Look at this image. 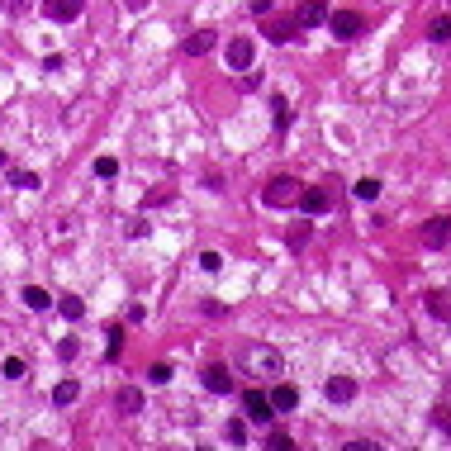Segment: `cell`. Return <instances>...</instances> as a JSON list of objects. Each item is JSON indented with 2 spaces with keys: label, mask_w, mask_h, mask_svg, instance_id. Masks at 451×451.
Returning <instances> with one entry per match:
<instances>
[{
  "label": "cell",
  "mask_w": 451,
  "mask_h": 451,
  "mask_svg": "<svg viewBox=\"0 0 451 451\" xmlns=\"http://www.w3.org/2000/svg\"><path fill=\"white\" fill-rule=\"evenodd\" d=\"M299 190L304 186H299L295 176H276V181L262 190V200L271 204V209H290V204H299Z\"/></svg>",
  "instance_id": "1"
},
{
  "label": "cell",
  "mask_w": 451,
  "mask_h": 451,
  "mask_svg": "<svg viewBox=\"0 0 451 451\" xmlns=\"http://www.w3.org/2000/svg\"><path fill=\"white\" fill-rule=\"evenodd\" d=\"M262 29H266V38L271 43H295V33H299V19H290V15H262Z\"/></svg>",
  "instance_id": "2"
},
{
  "label": "cell",
  "mask_w": 451,
  "mask_h": 451,
  "mask_svg": "<svg viewBox=\"0 0 451 451\" xmlns=\"http://www.w3.org/2000/svg\"><path fill=\"white\" fill-rule=\"evenodd\" d=\"M247 371L257 375V380L276 375L280 371V352H276V347H247Z\"/></svg>",
  "instance_id": "3"
},
{
  "label": "cell",
  "mask_w": 451,
  "mask_h": 451,
  "mask_svg": "<svg viewBox=\"0 0 451 451\" xmlns=\"http://www.w3.org/2000/svg\"><path fill=\"white\" fill-rule=\"evenodd\" d=\"M418 238H423V247L442 252V247L451 243V218H442V214H437V218H428V223L418 228Z\"/></svg>",
  "instance_id": "4"
},
{
  "label": "cell",
  "mask_w": 451,
  "mask_h": 451,
  "mask_svg": "<svg viewBox=\"0 0 451 451\" xmlns=\"http://www.w3.org/2000/svg\"><path fill=\"white\" fill-rule=\"evenodd\" d=\"M328 24H333V33H338L343 43H347V38H361V33H366V19H361L357 10H338Z\"/></svg>",
  "instance_id": "5"
},
{
  "label": "cell",
  "mask_w": 451,
  "mask_h": 451,
  "mask_svg": "<svg viewBox=\"0 0 451 451\" xmlns=\"http://www.w3.org/2000/svg\"><path fill=\"white\" fill-rule=\"evenodd\" d=\"M243 408H247V418H252V423H271V413H276L266 389H247V394H243Z\"/></svg>",
  "instance_id": "6"
},
{
  "label": "cell",
  "mask_w": 451,
  "mask_h": 451,
  "mask_svg": "<svg viewBox=\"0 0 451 451\" xmlns=\"http://www.w3.org/2000/svg\"><path fill=\"white\" fill-rule=\"evenodd\" d=\"M252 57H257V43L252 38H228V67L233 72H247Z\"/></svg>",
  "instance_id": "7"
},
{
  "label": "cell",
  "mask_w": 451,
  "mask_h": 451,
  "mask_svg": "<svg viewBox=\"0 0 451 451\" xmlns=\"http://www.w3.org/2000/svg\"><path fill=\"white\" fill-rule=\"evenodd\" d=\"M323 394L333 399V404H352V399H357V380H352V375H333V380L323 385Z\"/></svg>",
  "instance_id": "8"
},
{
  "label": "cell",
  "mask_w": 451,
  "mask_h": 451,
  "mask_svg": "<svg viewBox=\"0 0 451 451\" xmlns=\"http://www.w3.org/2000/svg\"><path fill=\"white\" fill-rule=\"evenodd\" d=\"M81 5H86V0H48L43 10H48V19H57V24H72V19L81 15Z\"/></svg>",
  "instance_id": "9"
},
{
  "label": "cell",
  "mask_w": 451,
  "mask_h": 451,
  "mask_svg": "<svg viewBox=\"0 0 451 451\" xmlns=\"http://www.w3.org/2000/svg\"><path fill=\"white\" fill-rule=\"evenodd\" d=\"M295 19H299V29H313V24H323V19H328V10H323V0H299V10H295Z\"/></svg>",
  "instance_id": "10"
},
{
  "label": "cell",
  "mask_w": 451,
  "mask_h": 451,
  "mask_svg": "<svg viewBox=\"0 0 451 451\" xmlns=\"http://www.w3.org/2000/svg\"><path fill=\"white\" fill-rule=\"evenodd\" d=\"M204 389H209V394H228V389H233L228 366H204Z\"/></svg>",
  "instance_id": "11"
},
{
  "label": "cell",
  "mask_w": 451,
  "mask_h": 451,
  "mask_svg": "<svg viewBox=\"0 0 451 451\" xmlns=\"http://www.w3.org/2000/svg\"><path fill=\"white\" fill-rule=\"evenodd\" d=\"M271 408H276V413L299 408V389H295V385H276V389H271Z\"/></svg>",
  "instance_id": "12"
},
{
  "label": "cell",
  "mask_w": 451,
  "mask_h": 451,
  "mask_svg": "<svg viewBox=\"0 0 451 451\" xmlns=\"http://www.w3.org/2000/svg\"><path fill=\"white\" fill-rule=\"evenodd\" d=\"M214 43H218V38H214V29H195V33H190V38H186L181 48H186L190 57H204V52H209Z\"/></svg>",
  "instance_id": "13"
},
{
  "label": "cell",
  "mask_w": 451,
  "mask_h": 451,
  "mask_svg": "<svg viewBox=\"0 0 451 451\" xmlns=\"http://www.w3.org/2000/svg\"><path fill=\"white\" fill-rule=\"evenodd\" d=\"M77 380H57V389H52V404H57V408H72V404H77Z\"/></svg>",
  "instance_id": "14"
},
{
  "label": "cell",
  "mask_w": 451,
  "mask_h": 451,
  "mask_svg": "<svg viewBox=\"0 0 451 451\" xmlns=\"http://www.w3.org/2000/svg\"><path fill=\"white\" fill-rule=\"evenodd\" d=\"M299 204H304L309 214H328V204H333V200H328L323 190H299Z\"/></svg>",
  "instance_id": "15"
},
{
  "label": "cell",
  "mask_w": 451,
  "mask_h": 451,
  "mask_svg": "<svg viewBox=\"0 0 451 451\" xmlns=\"http://www.w3.org/2000/svg\"><path fill=\"white\" fill-rule=\"evenodd\" d=\"M24 304H29V309H52V295H48V290H38V285H29V290H24Z\"/></svg>",
  "instance_id": "16"
},
{
  "label": "cell",
  "mask_w": 451,
  "mask_h": 451,
  "mask_svg": "<svg viewBox=\"0 0 451 451\" xmlns=\"http://www.w3.org/2000/svg\"><path fill=\"white\" fill-rule=\"evenodd\" d=\"M428 38H433V43H451V15H437L433 29H428Z\"/></svg>",
  "instance_id": "17"
},
{
  "label": "cell",
  "mask_w": 451,
  "mask_h": 451,
  "mask_svg": "<svg viewBox=\"0 0 451 451\" xmlns=\"http://www.w3.org/2000/svg\"><path fill=\"white\" fill-rule=\"evenodd\" d=\"M119 408H124V413H138L143 408V389H119Z\"/></svg>",
  "instance_id": "18"
},
{
  "label": "cell",
  "mask_w": 451,
  "mask_h": 451,
  "mask_svg": "<svg viewBox=\"0 0 451 451\" xmlns=\"http://www.w3.org/2000/svg\"><path fill=\"white\" fill-rule=\"evenodd\" d=\"M105 338H109V347H105V357L114 361V357H119V343H124V328H119V323H109V328H105Z\"/></svg>",
  "instance_id": "19"
},
{
  "label": "cell",
  "mask_w": 451,
  "mask_h": 451,
  "mask_svg": "<svg viewBox=\"0 0 451 451\" xmlns=\"http://www.w3.org/2000/svg\"><path fill=\"white\" fill-rule=\"evenodd\" d=\"M57 313H67V318H81V313H86V304H81L77 295H62V299H57Z\"/></svg>",
  "instance_id": "20"
},
{
  "label": "cell",
  "mask_w": 451,
  "mask_h": 451,
  "mask_svg": "<svg viewBox=\"0 0 451 451\" xmlns=\"http://www.w3.org/2000/svg\"><path fill=\"white\" fill-rule=\"evenodd\" d=\"M95 176H100V181L119 176V162H114V157H95Z\"/></svg>",
  "instance_id": "21"
},
{
  "label": "cell",
  "mask_w": 451,
  "mask_h": 451,
  "mask_svg": "<svg viewBox=\"0 0 451 451\" xmlns=\"http://www.w3.org/2000/svg\"><path fill=\"white\" fill-rule=\"evenodd\" d=\"M285 243H290V247H304V243H309V223H295V228H290V233H285Z\"/></svg>",
  "instance_id": "22"
},
{
  "label": "cell",
  "mask_w": 451,
  "mask_h": 451,
  "mask_svg": "<svg viewBox=\"0 0 451 451\" xmlns=\"http://www.w3.org/2000/svg\"><path fill=\"white\" fill-rule=\"evenodd\" d=\"M147 380H152V385H167V380H172V366H167V361H157L152 371H147Z\"/></svg>",
  "instance_id": "23"
},
{
  "label": "cell",
  "mask_w": 451,
  "mask_h": 451,
  "mask_svg": "<svg viewBox=\"0 0 451 451\" xmlns=\"http://www.w3.org/2000/svg\"><path fill=\"white\" fill-rule=\"evenodd\" d=\"M357 195H361V200H375V195H380V181H371V176L357 181Z\"/></svg>",
  "instance_id": "24"
},
{
  "label": "cell",
  "mask_w": 451,
  "mask_h": 451,
  "mask_svg": "<svg viewBox=\"0 0 451 451\" xmlns=\"http://www.w3.org/2000/svg\"><path fill=\"white\" fill-rule=\"evenodd\" d=\"M10 181H15L19 190H38V176H33V172H15Z\"/></svg>",
  "instance_id": "25"
},
{
  "label": "cell",
  "mask_w": 451,
  "mask_h": 451,
  "mask_svg": "<svg viewBox=\"0 0 451 451\" xmlns=\"http://www.w3.org/2000/svg\"><path fill=\"white\" fill-rule=\"evenodd\" d=\"M266 447H276V451H295V442H290L285 433H271V437H266Z\"/></svg>",
  "instance_id": "26"
},
{
  "label": "cell",
  "mask_w": 451,
  "mask_h": 451,
  "mask_svg": "<svg viewBox=\"0 0 451 451\" xmlns=\"http://www.w3.org/2000/svg\"><path fill=\"white\" fill-rule=\"evenodd\" d=\"M276 128H290V105L276 95Z\"/></svg>",
  "instance_id": "27"
},
{
  "label": "cell",
  "mask_w": 451,
  "mask_h": 451,
  "mask_svg": "<svg viewBox=\"0 0 451 451\" xmlns=\"http://www.w3.org/2000/svg\"><path fill=\"white\" fill-rule=\"evenodd\" d=\"M428 304H433V313H442V318H447V309H451V299H447V295H437V290L428 295Z\"/></svg>",
  "instance_id": "28"
},
{
  "label": "cell",
  "mask_w": 451,
  "mask_h": 451,
  "mask_svg": "<svg viewBox=\"0 0 451 451\" xmlns=\"http://www.w3.org/2000/svg\"><path fill=\"white\" fill-rule=\"evenodd\" d=\"M57 357H62V361L77 357V338H62V343H57Z\"/></svg>",
  "instance_id": "29"
},
{
  "label": "cell",
  "mask_w": 451,
  "mask_h": 451,
  "mask_svg": "<svg viewBox=\"0 0 451 451\" xmlns=\"http://www.w3.org/2000/svg\"><path fill=\"white\" fill-rule=\"evenodd\" d=\"M5 375H10V380H24V361L10 357V361H5Z\"/></svg>",
  "instance_id": "30"
},
{
  "label": "cell",
  "mask_w": 451,
  "mask_h": 451,
  "mask_svg": "<svg viewBox=\"0 0 451 451\" xmlns=\"http://www.w3.org/2000/svg\"><path fill=\"white\" fill-rule=\"evenodd\" d=\"M228 442H233V447H238V442H247V428H243V423H228Z\"/></svg>",
  "instance_id": "31"
},
{
  "label": "cell",
  "mask_w": 451,
  "mask_h": 451,
  "mask_svg": "<svg viewBox=\"0 0 451 451\" xmlns=\"http://www.w3.org/2000/svg\"><path fill=\"white\" fill-rule=\"evenodd\" d=\"M200 266H204V271H218V266H223V257H218V252H204Z\"/></svg>",
  "instance_id": "32"
},
{
  "label": "cell",
  "mask_w": 451,
  "mask_h": 451,
  "mask_svg": "<svg viewBox=\"0 0 451 451\" xmlns=\"http://www.w3.org/2000/svg\"><path fill=\"white\" fill-rule=\"evenodd\" d=\"M437 423H442V433H451V413H447V408L437 413Z\"/></svg>",
  "instance_id": "33"
},
{
  "label": "cell",
  "mask_w": 451,
  "mask_h": 451,
  "mask_svg": "<svg viewBox=\"0 0 451 451\" xmlns=\"http://www.w3.org/2000/svg\"><path fill=\"white\" fill-rule=\"evenodd\" d=\"M124 5H128V10H143V5H147V0H124Z\"/></svg>",
  "instance_id": "34"
},
{
  "label": "cell",
  "mask_w": 451,
  "mask_h": 451,
  "mask_svg": "<svg viewBox=\"0 0 451 451\" xmlns=\"http://www.w3.org/2000/svg\"><path fill=\"white\" fill-rule=\"evenodd\" d=\"M447 323H451V309H447Z\"/></svg>",
  "instance_id": "35"
}]
</instances>
